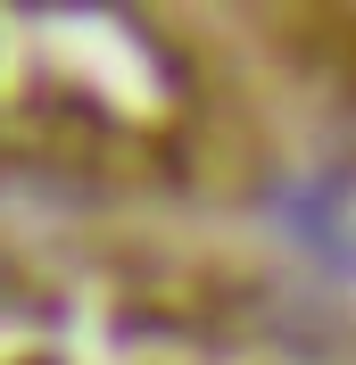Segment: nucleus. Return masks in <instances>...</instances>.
<instances>
[{
  "label": "nucleus",
  "mask_w": 356,
  "mask_h": 365,
  "mask_svg": "<svg viewBox=\"0 0 356 365\" xmlns=\"http://www.w3.org/2000/svg\"><path fill=\"white\" fill-rule=\"evenodd\" d=\"M0 191V365H290L266 257L207 216Z\"/></svg>",
  "instance_id": "2"
},
{
  "label": "nucleus",
  "mask_w": 356,
  "mask_h": 365,
  "mask_svg": "<svg viewBox=\"0 0 356 365\" xmlns=\"http://www.w3.org/2000/svg\"><path fill=\"white\" fill-rule=\"evenodd\" d=\"M266 34V17H248ZM257 34L216 17H25L0 9V182L108 207L216 216L273 166Z\"/></svg>",
  "instance_id": "1"
}]
</instances>
